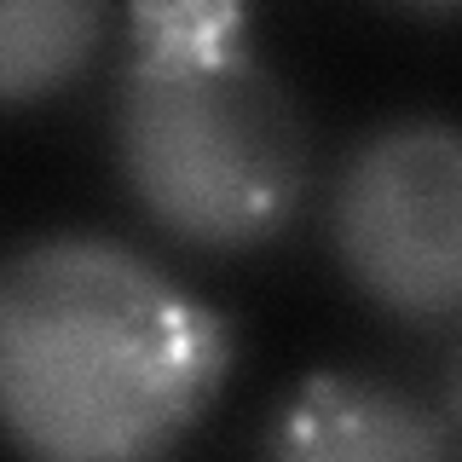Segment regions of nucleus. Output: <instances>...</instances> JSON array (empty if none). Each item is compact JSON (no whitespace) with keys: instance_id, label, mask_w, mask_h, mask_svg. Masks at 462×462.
I'll use <instances>...</instances> for the list:
<instances>
[{"instance_id":"39448f33","label":"nucleus","mask_w":462,"mask_h":462,"mask_svg":"<svg viewBox=\"0 0 462 462\" xmlns=\"http://www.w3.org/2000/svg\"><path fill=\"white\" fill-rule=\"evenodd\" d=\"M110 29V0H0V110L69 93Z\"/></svg>"},{"instance_id":"f257e3e1","label":"nucleus","mask_w":462,"mask_h":462,"mask_svg":"<svg viewBox=\"0 0 462 462\" xmlns=\"http://www.w3.org/2000/svg\"><path fill=\"white\" fill-rule=\"evenodd\" d=\"M231 365V318L116 237L58 231L0 260V439L23 457H162Z\"/></svg>"},{"instance_id":"7ed1b4c3","label":"nucleus","mask_w":462,"mask_h":462,"mask_svg":"<svg viewBox=\"0 0 462 462\" xmlns=\"http://www.w3.org/2000/svg\"><path fill=\"white\" fill-rule=\"evenodd\" d=\"M329 249L358 300L399 324L462 307V139L445 116H393L353 139L329 180Z\"/></svg>"},{"instance_id":"423d86ee","label":"nucleus","mask_w":462,"mask_h":462,"mask_svg":"<svg viewBox=\"0 0 462 462\" xmlns=\"http://www.w3.org/2000/svg\"><path fill=\"white\" fill-rule=\"evenodd\" d=\"M393 6L416 12V18H451V12H457V0H393Z\"/></svg>"},{"instance_id":"f03ea898","label":"nucleus","mask_w":462,"mask_h":462,"mask_svg":"<svg viewBox=\"0 0 462 462\" xmlns=\"http://www.w3.org/2000/svg\"><path fill=\"white\" fill-rule=\"evenodd\" d=\"M122 191L197 254L283 237L312 180L295 93L254 52L243 0H134L110 105Z\"/></svg>"},{"instance_id":"20e7f679","label":"nucleus","mask_w":462,"mask_h":462,"mask_svg":"<svg viewBox=\"0 0 462 462\" xmlns=\"http://www.w3.org/2000/svg\"><path fill=\"white\" fill-rule=\"evenodd\" d=\"M260 451L283 462H445L457 428L451 411L382 375L318 370L278 404Z\"/></svg>"}]
</instances>
